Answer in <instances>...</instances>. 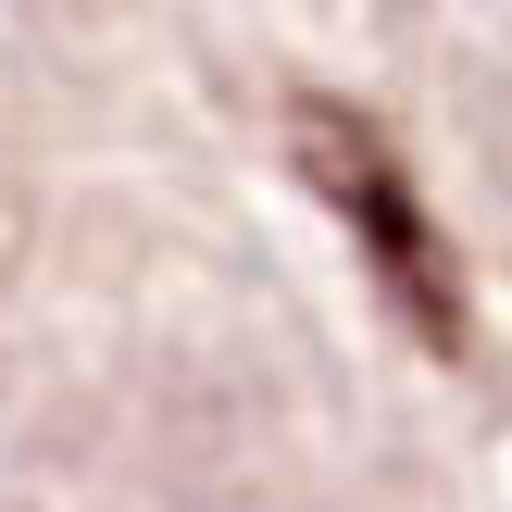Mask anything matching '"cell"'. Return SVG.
Masks as SVG:
<instances>
[{"label":"cell","instance_id":"6da1fadb","mask_svg":"<svg viewBox=\"0 0 512 512\" xmlns=\"http://www.w3.org/2000/svg\"><path fill=\"white\" fill-rule=\"evenodd\" d=\"M288 163L313 175V200L350 225V250L375 263V288H388V313L413 325V350H438V363H463L475 350V313H463V263H450L438 213H425L413 163H400V138L375 113H350V100H288Z\"/></svg>","mask_w":512,"mask_h":512}]
</instances>
